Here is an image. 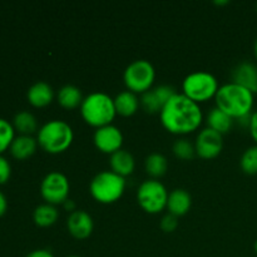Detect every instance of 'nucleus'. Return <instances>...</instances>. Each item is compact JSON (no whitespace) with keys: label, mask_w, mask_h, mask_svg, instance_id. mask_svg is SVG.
<instances>
[{"label":"nucleus","mask_w":257,"mask_h":257,"mask_svg":"<svg viewBox=\"0 0 257 257\" xmlns=\"http://www.w3.org/2000/svg\"><path fill=\"white\" fill-rule=\"evenodd\" d=\"M161 123L173 135H188L201 125L203 119L200 104L186 97L183 93H176L160 112Z\"/></svg>","instance_id":"f257e3e1"},{"label":"nucleus","mask_w":257,"mask_h":257,"mask_svg":"<svg viewBox=\"0 0 257 257\" xmlns=\"http://www.w3.org/2000/svg\"><path fill=\"white\" fill-rule=\"evenodd\" d=\"M125 190V178L113 171H102L92 178L89 192L99 203H113L119 200Z\"/></svg>","instance_id":"39448f33"},{"label":"nucleus","mask_w":257,"mask_h":257,"mask_svg":"<svg viewBox=\"0 0 257 257\" xmlns=\"http://www.w3.org/2000/svg\"><path fill=\"white\" fill-rule=\"evenodd\" d=\"M176 89L171 85L161 84L145 92L141 97V105L148 113H157L162 110L166 103L176 94Z\"/></svg>","instance_id":"f8f14e48"},{"label":"nucleus","mask_w":257,"mask_h":257,"mask_svg":"<svg viewBox=\"0 0 257 257\" xmlns=\"http://www.w3.org/2000/svg\"><path fill=\"white\" fill-rule=\"evenodd\" d=\"M168 191L162 182L156 178L146 180L137 191V201L148 213H158L167 207Z\"/></svg>","instance_id":"6e6552de"},{"label":"nucleus","mask_w":257,"mask_h":257,"mask_svg":"<svg viewBox=\"0 0 257 257\" xmlns=\"http://www.w3.org/2000/svg\"><path fill=\"white\" fill-rule=\"evenodd\" d=\"M38 147V141L33 136H18L14 138L9 151L15 160H27L32 157Z\"/></svg>","instance_id":"a211bd4d"},{"label":"nucleus","mask_w":257,"mask_h":257,"mask_svg":"<svg viewBox=\"0 0 257 257\" xmlns=\"http://www.w3.org/2000/svg\"><path fill=\"white\" fill-rule=\"evenodd\" d=\"M256 10H257V5H256Z\"/></svg>","instance_id":"4c0bfd02"},{"label":"nucleus","mask_w":257,"mask_h":257,"mask_svg":"<svg viewBox=\"0 0 257 257\" xmlns=\"http://www.w3.org/2000/svg\"><path fill=\"white\" fill-rule=\"evenodd\" d=\"M218 88L220 87L215 75L203 70L190 73L182 83L183 94L196 103L206 102L215 97Z\"/></svg>","instance_id":"423d86ee"},{"label":"nucleus","mask_w":257,"mask_h":257,"mask_svg":"<svg viewBox=\"0 0 257 257\" xmlns=\"http://www.w3.org/2000/svg\"><path fill=\"white\" fill-rule=\"evenodd\" d=\"M57 99L58 103L65 109H74V108L80 107L84 98L79 88L73 84H65L58 92Z\"/></svg>","instance_id":"aec40b11"},{"label":"nucleus","mask_w":257,"mask_h":257,"mask_svg":"<svg viewBox=\"0 0 257 257\" xmlns=\"http://www.w3.org/2000/svg\"><path fill=\"white\" fill-rule=\"evenodd\" d=\"M241 170L247 175H257V145L248 147L240 160Z\"/></svg>","instance_id":"393cba45"},{"label":"nucleus","mask_w":257,"mask_h":257,"mask_svg":"<svg viewBox=\"0 0 257 257\" xmlns=\"http://www.w3.org/2000/svg\"><path fill=\"white\" fill-rule=\"evenodd\" d=\"M248 128H250L251 137H252L253 141L257 143V110H255V112L251 114L250 125H248Z\"/></svg>","instance_id":"c756f323"},{"label":"nucleus","mask_w":257,"mask_h":257,"mask_svg":"<svg viewBox=\"0 0 257 257\" xmlns=\"http://www.w3.org/2000/svg\"><path fill=\"white\" fill-rule=\"evenodd\" d=\"M191 205H192V197L188 191L183 188H176L168 193L167 210L172 215L177 217L186 215L190 211Z\"/></svg>","instance_id":"2eb2a0df"},{"label":"nucleus","mask_w":257,"mask_h":257,"mask_svg":"<svg viewBox=\"0 0 257 257\" xmlns=\"http://www.w3.org/2000/svg\"><path fill=\"white\" fill-rule=\"evenodd\" d=\"M228 0H220V2H218V0H216L215 2V4H217V5H225V4H228Z\"/></svg>","instance_id":"72a5a7b5"},{"label":"nucleus","mask_w":257,"mask_h":257,"mask_svg":"<svg viewBox=\"0 0 257 257\" xmlns=\"http://www.w3.org/2000/svg\"><path fill=\"white\" fill-rule=\"evenodd\" d=\"M7 210H8L7 197H5L4 193H3L2 191H0V217H3V216L5 215Z\"/></svg>","instance_id":"2f4dec72"},{"label":"nucleus","mask_w":257,"mask_h":257,"mask_svg":"<svg viewBox=\"0 0 257 257\" xmlns=\"http://www.w3.org/2000/svg\"><path fill=\"white\" fill-rule=\"evenodd\" d=\"M15 130L9 120L0 118V155L9 150L14 141Z\"/></svg>","instance_id":"a878e982"},{"label":"nucleus","mask_w":257,"mask_h":257,"mask_svg":"<svg viewBox=\"0 0 257 257\" xmlns=\"http://www.w3.org/2000/svg\"><path fill=\"white\" fill-rule=\"evenodd\" d=\"M253 93L246 88L230 82L221 85L215 95L216 107L230 115L232 119L251 114L255 97Z\"/></svg>","instance_id":"f03ea898"},{"label":"nucleus","mask_w":257,"mask_h":257,"mask_svg":"<svg viewBox=\"0 0 257 257\" xmlns=\"http://www.w3.org/2000/svg\"><path fill=\"white\" fill-rule=\"evenodd\" d=\"M223 147L222 135L211 128H203L196 137V155L203 160H212L217 157Z\"/></svg>","instance_id":"9d476101"},{"label":"nucleus","mask_w":257,"mask_h":257,"mask_svg":"<svg viewBox=\"0 0 257 257\" xmlns=\"http://www.w3.org/2000/svg\"><path fill=\"white\" fill-rule=\"evenodd\" d=\"M12 176V166L9 161L0 155V186L5 185Z\"/></svg>","instance_id":"c85d7f7f"},{"label":"nucleus","mask_w":257,"mask_h":257,"mask_svg":"<svg viewBox=\"0 0 257 257\" xmlns=\"http://www.w3.org/2000/svg\"><path fill=\"white\" fill-rule=\"evenodd\" d=\"M68 231L73 237L78 240H84L89 237L94 228L92 216L83 210H77L69 215L67 220Z\"/></svg>","instance_id":"ddd939ff"},{"label":"nucleus","mask_w":257,"mask_h":257,"mask_svg":"<svg viewBox=\"0 0 257 257\" xmlns=\"http://www.w3.org/2000/svg\"><path fill=\"white\" fill-rule=\"evenodd\" d=\"M145 167L148 175L152 176L153 178H157L167 172L168 161L162 153L153 152L148 155L147 158H146Z\"/></svg>","instance_id":"b1692460"},{"label":"nucleus","mask_w":257,"mask_h":257,"mask_svg":"<svg viewBox=\"0 0 257 257\" xmlns=\"http://www.w3.org/2000/svg\"><path fill=\"white\" fill-rule=\"evenodd\" d=\"M206 123H207L208 128L223 135L231 130L233 119L230 115L226 114L223 110H221L220 108L215 107L208 112L207 117H206Z\"/></svg>","instance_id":"412c9836"},{"label":"nucleus","mask_w":257,"mask_h":257,"mask_svg":"<svg viewBox=\"0 0 257 257\" xmlns=\"http://www.w3.org/2000/svg\"><path fill=\"white\" fill-rule=\"evenodd\" d=\"M58 217H59L58 208L54 205H49V203L39 205L33 213V220H34L35 225L39 226V227H49V226L54 225Z\"/></svg>","instance_id":"4be33fe9"},{"label":"nucleus","mask_w":257,"mask_h":257,"mask_svg":"<svg viewBox=\"0 0 257 257\" xmlns=\"http://www.w3.org/2000/svg\"><path fill=\"white\" fill-rule=\"evenodd\" d=\"M25 257H54L49 250H45V248H39V250H34L30 253H28Z\"/></svg>","instance_id":"7c9ffc66"},{"label":"nucleus","mask_w":257,"mask_h":257,"mask_svg":"<svg viewBox=\"0 0 257 257\" xmlns=\"http://www.w3.org/2000/svg\"><path fill=\"white\" fill-rule=\"evenodd\" d=\"M156 78L155 67L146 59L133 60L123 73V80L128 90L133 93H145L152 88Z\"/></svg>","instance_id":"0eeeda50"},{"label":"nucleus","mask_w":257,"mask_h":257,"mask_svg":"<svg viewBox=\"0 0 257 257\" xmlns=\"http://www.w3.org/2000/svg\"><path fill=\"white\" fill-rule=\"evenodd\" d=\"M68 257H82V256H77V255H72V256H68Z\"/></svg>","instance_id":"e433bc0d"},{"label":"nucleus","mask_w":257,"mask_h":257,"mask_svg":"<svg viewBox=\"0 0 257 257\" xmlns=\"http://www.w3.org/2000/svg\"><path fill=\"white\" fill-rule=\"evenodd\" d=\"M232 82L257 93V65L251 62H241L232 70Z\"/></svg>","instance_id":"4468645a"},{"label":"nucleus","mask_w":257,"mask_h":257,"mask_svg":"<svg viewBox=\"0 0 257 257\" xmlns=\"http://www.w3.org/2000/svg\"><path fill=\"white\" fill-rule=\"evenodd\" d=\"M70 185L67 176L59 171L49 172L40 183V195L43 200L49 205H59L64 203L69 196Z\"/></svg>","instance_id":"1a4fd4ad"},{"label":"nucleus","mask_w":257,"mask_h":257,"mask_svg":"<svg viewBox=\"0 0 257 257\" xmlns=\"http://www.w3.org/2000/svg\"><path fill=\"white\" fill-rule=\"evenodd\" d=\"M93 141L100 152L112 155L122 148L123 135L119 128L114 124H108L95 130Z\"/></svg>","instance_id":"9b49d317"},{"label":"nucleus","mask_w":257,"mask_h":257,"mask_svg":"<svg viewBox=\"0 0 257 257\" xmlns=\"http://www.w3.org/2000/svg\"><path fill=\"white\" fill-rule=\"evenodd\" d=\"M74 138L69 123L60 119H53L44 123L37 133L38 145L48 153L57 155L67 151Z\"/></svg>","instance_id":"20e7f679"},{"label":"nucleus","mask_w":257,"mask_h":257,"mask_svg":"<svg viewBox=\"0 0 257 257\" xmlns=\"http://www.w3.org/2000/svg\"><path fill=\"white\" fill-rule=\"evenodd\" d=\"M80 114L89 125L95 128L112 124L117 110L114 99L107 93L93 92L84 97L80 104Z\"/></svg>","instance_id":"7ed1b4c3"},{"label":"nucleus","mask_w":257,"mask_h":257,"mask_svg":"<svg viewBox=\"0 0 257 257\" xmlns=\"http://www.w3.org/2000/svg\"><path fill=\"white\" fill-rule=\"evenodd\" d=\"M253 250H255L256 255H257V240L255 241V245H253Z\"/></svg>","instance_id":"c9c22d12"},{"label":"nucleus","mask_w":257,"mask_h":257,"mask_svg":"<svg viewBox=\"0 0 257 257\" xmlns=\"http://www.w3.org/2000/svg\"><path fill=\"white\" fill-rule=\"evenodd\" d=\"M63 207L65 208V210L68 211V212H74V211H77V205H75V202L73 200H70V198H68L67 201H65L64 203H63Z\"/></svg>","instance_id":"473e14b6"},{"label":"nucleus","mask_w":257,"mask_h":257,"mask_svg":"<svg viewBox=\"0 0 257 257\" xmlns=\"http://www.w3.org/2000/svg\"><path fill=\"white\" fill-rule=\"evenodd\" d=\"M253 53H255V58L257 60V39L255 40V45H253Z\"/></svg>","instance_id":"f704fd0d"},{"label":"nucleus","mask_w":257,"mask_h":257,"mask_svg":"<svg viewBox=\"0 0 257 257\" xmlns=\"http://www.w3.org/2000/svg\"><path fill=\"white\" fill-rule=\"evenodd\" d=\"M109 165L113 172L122 176V177H125V176H130L133 173L136 167V161L130 151L120 148L119 151L110 155Z\"/></svg>","instance_id":"f3484780"},{"label":"nucleus","mask_w":257,"mask_h":257,"mask_svg":"<svg viewBox=\"0 0 257 257\" xmlns=\"http://www.w3.org/2000/svg\"><path fill=\"white\" fill-rule=\"evenodd\" d=\"M160 226L162 228V231H165V232H173L178 227V217L168 212L167 215H165L162 217Z\"/></svg>","instance_id":"cd10ccee"},{"label":"nucleus","mask_w":257,"mask_h":257,"mask_svg":"<svg viewBox=\"0 0 257 257\" xmlns=\"http://www.w3.org/2000/svg\"><path fill=\"white\" fill-rule=\"evenodd\" d=\"M173 153L177 158L183 161L192 160L196 155V148L193 143H191L190 141L186 140V138H180V140L176 141L173 143L172 147Z\"/></svg>","instance_id":"bb28decb"},{"label":"nucleus","mask_w":257,"mask_h":257,"mask_svg":"<svg viewBox=\"0 0 257 257\" xmlns=\"http://www.w3.org/2000/svg\"><path fill=\"white\" fill-rule=\"evenodd\" d=\"M13 127L15 131L23 136H32L33 133L38 131V122L37 118L33 113L28 110H22L17 113L13 119Z\"/></svg>","instance_id":"5701e85b"},{"label":"nucleus","mask_w":257,"mask_h":257,"mask_svg":"<svg viewBox=\"0 0 257 257\" xmlns=\"http://www.w3.org/2000/svg\"><path fill=\"white\" fill-rule=\"evenodd\" d=\"M141 104V100L138 99L137 94L131 90H123L118 93L117 97L114 98V107L118 114L123 117H130L133 115L138 110Z\"/></svg>","instance_id":"6ab92c4d"},{"label":"nucleus","mask_w":257,"mask_h":257,"mask_svg":"<svg viewBox=\"0 0 257 257\" xmlns=\"http://www.w3.org/2000/svg\"><path fill=\"white\" fill-rule=\"evenodd\" d=\"M28 100L33 107L43 108L47 107L52 103L54 98V90L52 85L47 82H37L28 89L27 93Z\"/></svg>","instance_id":"dca6fc26"}]
</instances>
